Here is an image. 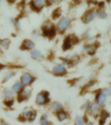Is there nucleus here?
I'll return each mask as SVG.
<instances>
[{"instance_id":"1","label":"nucleus","mask_w":111,"mask_h":125,"mask_svg":"<svg viewBox=\"0 0 111 125\" xmlns=\"http://www.w3.org/2000/svg\"><path fill=\"white\" fill-rule=\"evenodd\" d=\"M43 32L45 36L51 37L55 35V27L50 21H47L43 27Z\"/></svg>"},{"instance_id":"2","label":"nucleus","mask_w":111,"mask_h":125,"mask_svg":"<svg viewBox=\"0 0 111 125\" xmlns=\"http://www.w3.org/2000/svg\"><path fill=\"white\" fill-rule=\"evenodd\" d=\"M70 23V19L68 18H64L59 21L58 23L57 27L60 31H62L66 29V28L69 26Z\"/></svg>"},{"instance_id":"3","label":"nucleus","mask_w":111,"mask_h":125,"mask_svg":"<svg viewBox=\"0 0 111 125\" xmlns=\"http://www.w3.org/2000/svg\"><path fill=\"white\" fill-rule=\"evenodd\" d=\"M48 97H49V94L47 92L39 94L36 97V103L38 104H43L48 101Z\"/></svg>"},{"instance_id":"4","label":"nucleus","mask_w":111,"mask_h":125,"mask_svg":"<svg viewBox=\"0 0 111 125\" xmlns=\"http://www.w3.org/2000/svg\"><path fill=\"white\" fill-rule=\"evenodd\" d=\"M44 3L45 0H32L31 5L33 9L38 10L43 7Z\"/></svg>"},{"instance_id":"5","label":"nucleus","mask_w":111,"mask_h":125,"mask_svg":"<svg viewBox=\"0 0 111 125\" xmlns=\"http://www.w3.org/2000/svg\"><path fill=\"white\" fill-rule=\"evenodd\" d=\"M33 79L32 76L28 73H24L23 75H22V77L21 78V80H22V84L23 85H28L31 82Z\"/></svg>"},{"instance_id":"6","label":"nucleus","mask_w":111,"mask_h":125,"mask_svg":"<svg viewBox=\"0 0 111 125\" xmlns=\"http://www.w3.org/2000/svg\"><path fill=\"white\" fill-rule=\"evenodd\" d=\"M94 17H95V12L93 10H90L85 14V16H83V20L85 23H89L94 20Z\"/></svg>"},{"instance_id":"7","label":"nucleus","mask_w":111,"mask_h":125,"mask_svg":"<svg viewBox=\"0 0 111 125\" xmlns=\"http://www.w3.org/2000/svg\"><path fill=\"white\" fill-rule=\"evenodd\" d=\"M31 94L30 90L28 89H23V90L20 92V94L19 95L18 99L20 101H24L25 99H27Z\"/></svg>"},{"instance_id":"8","label":"nucleus","mask_w":111,"mask_h":125,"mask_svg":"<svg viewBox=\"0 0 111 125\" xmlns=\"http://www.w3.org/2000/svg\"><path fill=\"white\" fill-rule=\"evenodd\" d=\"M66 71V69L63 66V65H58L55 66L53 69V73H55V75H62Z\"/></svg>"},{"instance_id":"9","label":"nucleus","mask_w":111,"mask_h":125,"mask_svg":"<svg viewBox=\"0 0 111 125\" xmlns=\"http://www.w3.org/2000/svg\"><path fill=\"white\" fill-rule=\"evenodd\" d=\"M97 102H98V104L100 106H102L106 102V100H107V98H106V96L105 95H103V94H99L97 95Z\"/></svg>"},{"instance_id":"10","label":"nucleus","mask_w":111,"mask_h":125,"mask_svg":"<svg viewBox=\"0 0 111 125\" xmlns=\"http://www.w3.org/2000/svg\"><path fill=\"white\" fill-rule=\"evenodd\" d=\"M34 46V43L31 40H25L24 42L22 44L23 49H31L33 48Z\"/></svg>"},{"instance_id":"11","label":"nucleus","mask_w":111,"mask_h":125,"mask_svg":"<svg viewBox=\"0 0 111 125\" xmlns=\"http://www.w3.org/2000/svg\"><path fill=\"white\" fill-rule=\"evenodd\" d=\"M89 110H90V113L91 115H96V114H98V110H99L98 104L96 103H93L90 106Z\"/></svg>"},{"instance_id":"12","label":"nucleus","mask_w":111,"mask_h":125,"mask_svg":"<svg viewBox=\"0 0 111 125\" xmlns=\"http://www.w3.org/2000/svg\"><path fill=\"white\" fill-rule=\"evenodd\" d=\"M73 41V39L72 38L68 36L66 38V40H64V49H70L72 46V42Z\"/></svg>"},{"instance_id":"13","label":"nucleus","mask_w":111,"mask_h":125,"mask_svg":"<svg viewBox=\"0 0 111 125\" xmlns=\"http://www.w3.org/2000/svg\"><path fill=\"white\" fill-rule=\"evenodd\" d=\"M3 97L6 99H11L12 97H13V93L9 89H6L3 92Z\"/></svg>"},{"instance_id":"14","label":"nucleus","mask_w":111,"mask_h":125,"mask_svg":"<svg viewBox=\"0 0 111 125\" xmlns=\"http://www.w3.org/2000/svg\"><path fill=\"white\" fill-rule=\"evenodd\" d=\"M31 56L34 58H36V59H40V58H42V53L40 52L38 50H33L31 52Z\"/></svg>"},{"instance_id":"15","label":"nucleus","mask_w":111,"mask_h":125,"mask_svg":"<svg viewBox=\"0 0 111 125\" xmlns=\"http://www.w3.org/2000/svg\"><path fill=\"white\" fill-rule=\"evenodd\" d=\"M40 125H47L48 119H47V115L46 114H43L42 115L41 119L40 120Z\"/></svg>"},{"instance_id":"16","label":"nucleus","mask_w":111,"mask_h":125,"mask_svg":"<svg viewBox=\"0 0 111 125\" xmlns=\"http://www.w3.org/2000/svg\"><path fill=\"white\" fill-rule=\"evenodd\" d=\"M58 119L60 121H64L67 119V114L64 112H58V115H57Z\"/></svg>"},{"instance_id":"17","label":"nucleus","mask_w":111,"mask_h":125,"mask_svg":"<svg viewBox=\"0 0 111 125\" xmlns=\"http://www.w3.org/2000/svg\"><path fill=\"white\" fill-rule=\"evenodd\" d=\"M61 104H59L58 103H53L51 106V110L52 111H58V110H60L61 109Z\"/></svg>"},{"instance_id":"18","label":"nucleus","mask_w":111,"mask_h":125,"mask_svg":"<svg viewBox=\"0 0 111 125\" xmlns=\"http://www.w3.org/2000/svg\"><path fill=\"white\" fill-rule=\"evenodd\" d=\"M22 88V84L20 82H16L12 86V90L14 92H19Z\"/></svg>"},{"instance_id":"19","label":"nucleus","mask_w":111,"mask_h":125,"mask_svg":"<svg viewBox=\"0 0 111 125\" xmlns=\"http://www.w3.org/2000/svg\"><path fill=\"white\" fill-rule=\"evenodd\" d=\"M10 41L9 40H1V41H0V45L3 46L5 48H7L8 47L9 45Z\"/></svg>"},{"instance_id":"20","label":"nucleus","mask_w":111,"mask_h":125,"mask_svg":"<svg viewBox=\"0 0 111 125\" xmlns=\"http://www.w3.org/2000/svg\"><path fill=\"white\" fill-rule=\"evenodd\" d=\"M98 16L100 18H101V19H103L105 18L106 17V13L103 10H99L98 11Z\"/></svg>"},{"instance_id":"21","label":"nucleus","mask_w":111,"mask_h":125,"mask_svg":"<svg viewBox=\"0 0 111 125\" xmlns=\"http://www.w3.org/2000/svg\"><path fill=\"white\" fill-rule=\"evenodd\" d=\"M75 121H76V125H84V121H83V118L80 117V116H77Z\"/></svg>"},{"instance_id":"22","label":"nucleus","mask_w":111,"mask_h":125,"mask_svg":"<svg viewBox=\"0 0 111 125\" xmlns=\"http://www.w3.org/2000/svg\"><path fill=\"white\" fill-rule=\"evenodd\" d=\"M32 112H31L30 111H24L22 113V117L23 119H29Z\"/></svg>"},{"instance_id":"23","label":"nucleus","mask_w":111,"mask_h":125,"mask_svg":"<svg viewBox=\"0 0 111 125\" xmlns=\"http://www.w3.org/2000/svg\"><path fill=\"white\" fill-rule=\"evenodd\" d=\"M101 92L102 94L105 95V96H110L111 94V90L109 89H108V88H105L103 90H102Z\"/></svg>"},{"instance_id":"24","label":"nucleus","mask_w":111,"mask_h":125,"mask_svg":"<svg viewBox=\"0 0 111 125\" xmlns=\"http://www.w3.org/2000/svg\"><path fill=\"white\" fill-rule=\"evenodd\" d=\"M90 106V104L89 102H87V103H85V104L83 106V110L84 111H85V112H87V111H88L89 110Z\"/></svg>"},{"instance_id":"25","label":"nucleus","mask_w":111,"mask_h":125,"mask_svg":"<svg viewBox=\"0 0 111 125\" xmlns=\"http://www.w3.org/2000/svg\"><path fill=\"white\" fill-rule=\"evenodd\" d=\"M60 16V11L59 9H57L56 10H55L54 12H53V18H56Z\"/></svg>"},{"instance_id":"26","label":"nucleus","mask_w":111,"mask_h":125,"mask_svg":"<svg viewBox=\"0 0 111 125\" xmlns=\"http://www.w3.org/2000/svg\"><path fill=\"white\" fill-rule=\"evenodd\" d=\"M12 77V72H8V73H6L5 75V80H9L10 78H11Z\"/></svg>"},{"instance_id":"27","label":"nucleus","mask_w":111,"mask_h":125,"mask_svg":"<svg viewBox=\"0 0 111 125\" xmlns=\"http://www.w3.org/2000/svg\"><path fill=\"white\" fill-rule=\"evenodd\" d=\"M36 117V114L35 112H33V113H31V114L30 117H29V120H30L31 121H34Z\"/></svg>"},{"instance_id":"28","label":"nucleus","mask_w":111,"mask_h":125,"mask_svg":"<svg viewBox=\"0 0 111 125\" xmlns=\"http://www.w3.org/2000/svg\"><path fill=\"white\" fill-rule=\"evenodd\" d=\"M6 104H7V106L9 107H11L12 106V105H13V101H7V102H6Z\"/></svg>"},{"instance_id":"29","label":"nucleus","mask_w":111,"mask_h":125,"mask_svg":"<svg viewBox=\"0 0 111 125\" xmlns=\"http://www.w3.org/2000/svg\"><path fill=\"white\" fill-rule=\"evenodd\" d=\"M85 37L86 38H87V39H89V38H90V34H89V31L85 32Z\"/></svg>"},{"instance_id":"30","label":"nucleus","mask_w":111,"mask_h":125,"mask_svg":"<svg viewBox=\"0 0 111 125\" xmlns=\"http://www.w3.org/2000/svg\"><path fill=\"white\" fill-rule=\"evenodd\" d=\"M105 123V119H101L100 121V125H104Z\"/></svg>"},{"instance_id":"31","label":"nucleus","mask_w":111,"mask_h":125,"mask_svg":"<svg viewBox=\"0 0 111 125\" xmlns=\"http://www.w3.org/2000/svg\"><path fill=\"white\" fill-rule=\"evenodd\" d=\"M0 125H8L6 122H5L4 121H2L1 122V123H0Z\"/></svg>"},{"instance_id":"32","label":"nucleus","mask_w":111,"mask_h":125,"mask_svg":"<svg viewBox=\"0 0 111 125\" xmlns=\"http://www.w3.org/2000/svg\"><path fill=\"white\" fill-rule=\"evenodd\" d=\"M104 6V3L103 2H101V3H100V7H103Z\"/></svg>"},{"instance_id":"33","label":"nucleus","mask_w":111,"mask_h":125,"mask_svg":"<svg viewBox=\"0 0 111 125\" xmlns=\"http://www.w3.org/2000/svg\"><path fill=\"white\" fill-rule=\"evenodd\" d=\"M87 125H94V124H93L92 123H89L87 124Z\"/></svg>"},{"instance_id":"34","label":"nucleus","mask_w":111,"mask_h":125,"mask_svg":"<svg viewBox=\"0 0 111 125\" xmlns=\"http://www.w3.org/2000/svg\"><path fill=\"white\" fill-rule=\"evenodd\" d=\"M9 1H11V2H14V1H15V0H9Z\"/></svg>"},{"instance_id":"35","label":"nucleus","mask_w":111,"mask_h":125,"mask_svg":"<svg viewBox=\"0 0 111 125\" xmlns=\"http://www.w3.org/2000/svg\"><path fill=\"white\" fill-rule=\"evenodd\" d=\"M52 1H56V0H52Z\"/></svg>"},{"instance_id":"36","label":"nucleus","mask_w":111,"mask_h":125,"mask_svg":"<svg viewBox=\"0 0 111 125\" xmlns=\"http://www.w3.org/2000/svg\"><path fill=\"white\" fill-rule=\"evenodd\" d=\"M110 1V0H108V2H109Z\"/></svg>"}]
</instances>
